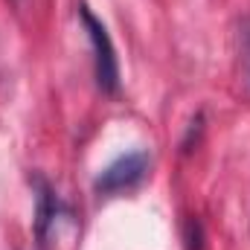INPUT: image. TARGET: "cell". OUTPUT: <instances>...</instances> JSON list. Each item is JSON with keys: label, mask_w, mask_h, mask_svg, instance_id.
<instances>
[{"label": "cell", "mask_w": 250, "mask_h": 250, "mask_svg": "<svg viewBox=\"0 0 250 250\" xmlns=\"http://www.w3.org/2000/svg\"><path fill=\"white\" fill-rule=\"evenodd\" d=\"M29 187H32V195H35V242L38 248H47L59 230L64 218H70V207L64 204V198L59 195V189L50 184L47 175L41 172H29Z\"/></svg>", "instance_id": "cell-3"}, {"label": "cell", "mask_w": 250, "mask_h": 250, "mask_svg": "<svg viewBox=\"0 0 250 250\" xmlns=\"http://www.w3.org/2000/svg\"><path fill=\"white\" fill-rule=\"evenodd\" d=\"M151 172V151L148 148H134L125 151L117 160H111L99 175L93 178V192L96 195H117L125 189L140 187Z\"/></svg>", "instance_id": "cell-2"}, {"label": "cell", "mask_w": 250, "mask_h": 250, "mask_svg": "<svg viewBox=\"0 0 250 250\" xmlns=\"http://www.w3.org/2000/svg\"><path fill=\"white\" fill-rule=\"evenodd\" d=\"M181 236H184V250H207V233L198 215H187L181 224Z\"/></svg>", "instance_id": "cell-4"}, {"label": "cell", "mask_w": 250, "mask_h": 250, "mask_svg": "<svg viewBox=\"0 0 250 250\" xmlns=\"http://www.w3.org/2000/svg\"><path fill=\"white\" fill-rule=\"evenodd\" d=\"M79 21L90 38L93 47V79L96 87L102 93H120V59H117V47L108 35V26L93 15V9L87 3H79Z\"/></svg>", "instance_id": "cell-1"}, {"label": "cell", "mask_w": 250, "mask_h": 250, "mask_svg": "<svg viewBox=\"0 0 250 250\" xmlns=\"http://www.w3.org/2000/svg\"><path fill=\"white\" fill-rule=\"evenodd\" d=\"M239 56H242V79L250 90V18L239 23Z\"/></svg>", "instance_id": "cell-5"}, {"label": "cell", "mask_w": 250, "mask_h": 250, "mask_svg": "<svg viewBox=\"0 0 250 250\" xmlns=\"http://www.w3.org/2000/svg\"><path fill=\"white\" fill-rule=\"evenodd\" d=\"M201 134H204V111H198L187 125V134H184V140H181V151L189 154L198 143H201Z\"/></svg>", "instance_id": "cell-6"}]
</instances>
